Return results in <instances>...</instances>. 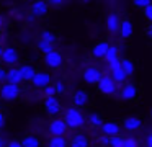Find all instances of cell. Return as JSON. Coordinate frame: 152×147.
<instances>
[{
    "mask_svg": "<svg viewBox=\"0 0 152 147\" xmlns=\"http://www.w3.org/2000/svg\"><path fill=\"white\" fill-rule=\"evenodd\" d=\"M64 121H66L69 129H80V127L85 126L87 116L83 114V111L80 110V108L70 106V108H67L66 113H64Z\"/></svg>",
    "mask_w": 152,
    "mask_h": 147,
    "instance_id": "cell-1",
    "label": "cell"
},
{
    "mask_svg": "<svg viewBox=\"0 0 152 147\" xmlns=\"http://www.w3.org/2000/svg\"><path fill=\"white\" fill-rule=\"evenodd\" d=\"M21 62V51L15 46H5L4 54H2V64H5L8 69L18 67V64Z\"/></svg>",
    "mask_w": 152,
    "mask_h": 147,
    "instance_id": "cell-2",
    "label": "cell"
},
{
    "mask_svg": "<svg viewBox=\"0 0 152 147\" xmlns=\"http://www.w3.org/2000/svg\"><path fill=\"white\" fill-rule=\"evenodd\" d=\"M96 88H98V91L102 95H106V97H111V95H115L118 90V83L115 82V78L111 77V75H103V78L100 80V83L96 85Z\"/></svg>",
    "mask_w": 152,
    "mask_h": 147,
    "instance_id": "cell-3",
    "label": "cell"
},
{
    "mask_svg": "<svg viewBox=\"0 0 152 147\" xmlns=\"http://www.w3.org/2000/svg\"><path fill=\"white\" fill-rule=\"evenodd\" d=\"M21 95L20 85H12V83H4L0 87V100L4 101H15Z\"/></svg>",
    "mask_w": 152,
    "mask_h": 147,
    "instance_id": "cell-4",
    "label": "cell"
},
{
    "mask_svg": "<svg viewBox=\"0 0 152 147\" xmlns=\"http://www.w3.org/2000/svg\"><path fill=\"white\" fill-rule=\"evenodd\" d=\"M67 129L69 127H67L64 118H53L49 121V126H48V131H49L51 137H64Z\"/></svg>",
    "mask_w": 152,
    "mask_h": 147,
    "instance_id": "cell-5",
    "label": "cell"
},
{
    "mask_svg": "<svg viewBox=\"0 0 152 147\" xmlns=\"http://www.w3.org/2000/svg\"><path fill=\"white\" fill-rule=\"evenodd\" d=\"M43 108H44V113L49 114V116H54V118H57L61 114V111H62V105H61V101L57 100V97L44 98Z\"/></svg>",
    "mask_w": 152,
    "mask_h": 147,
    "instance_id": "cell-6",
    "label": "cell"
},
{
    "mask_svg": "<svg viewBox=\"0 0 152 147\" xmlns=\"http://www.w3.org/2000/svg\"><path fill=\"white\" fill-rule=\"evenodd\" d=\"M44 64L48 65L49 69H53V70H57V69H61L64 65V56L61 54L59 51H51L49 54L44 56Z\"/></svg>",
    "mask_w": 152,
    "mask_h": 147,
    "instance_id": "cell-7",
    "label": "cell"
},
{
    "mask_svg": "<svg viewBox=\"0 0 152 147\" xmlns=\"http://www.w3.org/2000/svg\"><path fill=\"white\" fill-rule=\"evenodd\" d=\"M83 82L85 83H88V85H98L100 83V80L103 78V72L100 70L98 67H87L85 70H83Z\"/></svg>",
    "mask_w": 152,
    "mask_h": 147,
    "instance_id": "cell-8",
    "label": "cell"
},
{
    "mask_svg": "<svg viewBox=\"0 0 152 147\" xmlns=\"http://www.w3.org/2000/svg\"><path fill=\"white\" fill-rule=\"evenodd\" d=\"M118 95H119V98L124 100V101L134 100V98L139 95V88H137V85H136V83H124L121 88H119Z\"/></svg>",
    "mask_w": 152,
    "mask_h": 147,
    "instance_id": "cell-9",
    "label": "cell"
},
{
    "mask_svg": "<svg viewBox=\"0 0 152 147\" xmlns=\"http://www.w3.org/2000/svg\"><path fill=\"white\" fill-rule=\"evenodd\" d=\"M110 46L111 44H108L106 41H98L92 49H90V54H92L93 59H98V61L100 59H106V54H108V51H110Z\"/></svg>",
    "mask_w": 152,
    "mask_h": 147,
    "instance_id": "cell-10",
    "label": "cell"
},
{
    "mask_svg": "<svg viewBox=\"0 0 152 147\" xmlns=\"http://www.w3.org/2000/svg\"><path fill=\"white\" fill-rule=\"evenodd\" d=\"M72 103H74V106L75 108H85V106H88V103H90V95L87 93L85 90H75L74 91V95H72Z\"/></svg>",
    "mask_w": 152,
    "mask_h": 147,
    "instance_id": "cell-11",
    "label": "cell"
},
{
    "mask_svg": "<svg viewBox=\"0 0 152 147\" xmlns=\"http://www.w3.org/2000/svg\"><path fill=\"white\" fill-rule=\"evenodd\" d=\"M48 13H49V2H46V0H36V2H33V5H31V15L33 16L43 18Z\"/></svg>",
    "mask_w": 152,
    "mask_h": 147,
    "instance_id": "cell-12",
    "label": "cell"
},
{
    "mask_svg": "<svg viewBox=\"0 0 152 147\" xmlns=\"http://www.w3.org/2000/svg\"><path fill=\"white\" fill-rule=\"evenodd\" d=\"M121 21L123 20L119 18L118 13H110V15L106 16V29H108L110 34L119 33V29H121Z\"/></svg>",
    "mask_w": 152,
    "mask_h": 147,
    "instance_id": "cell-13",
    "label": "cell"
},
{
    "mask_svg": "<svg viewBox=\"0 0 152 147\" xmlns=\"http://www.w3.org/2000/svg\"><path fill=\"white\" fill-rule=\"evenodd\" d=\"M31 85H33V87H36V88H43V90L46 87H49V85H51V75H49V72L38 70L36 77L31 80Z\"/></svg>",
    "mask_w": 152,
    "mask_h": 147,
    "instance_id": "cell-14",
    "label": "cell"
},
{
    "mask_svg": "<svg viewBox=\"0 0 152 147\" xmlns=\"http://www.w3.org/2000/svg\"><path fill=\"white\" fill-rule=\"evenodd\" d=\"M102 132L108 137H115V136H121V126L116 121H105L102 127Z\"/></svg>",
    "mask_w": 152,
    "mask_h": 147,
    "instance_id": "cell-15",
    "label": "cell"
},
{
    "mask_svg": "<svg viewBox=\"0 0 152 147\" xmlns=\"http://www.w3.org/2000/svg\"><path fill=\"white\" fill-rule=\"evenodd\" d=\"M18 69H20V74H21L23 82H30V83L38 74V70L34 69L33 64H21V65H18Z\"/></svg>",
    "mask_w": 152,
    "mask_h": 147,
    "instance_id": "cell-16",
    "label": "cell"
},
{
    "mask_svg": "<svg viewBox=\"0 0 152 147\" xmlns=\"http://www.w3.org/2000/svg\"><path fill=\"white\" fill-rule=\"evenodd\" d=\"M90 140L85 132H75L69 140V147H88Z\"/></svg>",
    "mask_w": 152,
    "mask_h": 147,
    "instance_id": "cell-17",
    "label": "cell"
},
{
    "mask_svg": "<svg viewBox=\"0 0 152 147\" xmlns=\"http://www.w3.org/2000/svg\"><path fill=\"white\" fill-rule=\"evenodd\" d=\"M141 126H142V119L139 116H126L124 119H123V127H124L126 131H129V132L137 131Z\"/></svg>",
    "mask_w": 152,
    "mask_h": 147,
    "instance_id": "cell-18",
    "label": "cell"
},
{
    "mask_svg": "<svg viewBox=\"0 0 152 147\" xmlns=\"http://www.w3.org/2000/svg\"><path fill=\"white\" fill-rule=\"evenodd\" d=\"M23 82L21 78V74H20V69L18 67H12L7 70V83H12V85H20Z\"/></svg>",
    "mask_w": 152,
    "mask_h": 147,
    "instance_id": "cell-19",
    "label": "cell"
},
{
    "mask_svg": "<svg viewBox=\"0 0 152 147\" xmlns=\"http://www.w3.org/2000/svg\"><path fill=\"white\" fill-rule=\"evenodd\" d=\"M132 31H134V26H132L131 20H123L121 21V29H119V36L123 39H129L132 36Z\"/></svg>",
    "mask_w": 152,
    "mask_h": 147,
    "instance_id": "cell-20",
    "label": "cell"
},
{
    "mask_svg": "<svg viewBox=\"0 0 152 147\" xmlns=\"http://www.w3.org/2000/svg\"><path fill=\"white\" fill-rule=\"evenodd\" d=\"M87 121H88V123L92 124L93 127H100V129H102L103 124H105V121H103L102 114L96 113V111H92V113L87 114Z\"/></svg>",
    "mask_w": 152,
    "mask_h": 147,
    "instance_id": "cell-21",
    "label": "cell"
},
{
    "mask_svg": "<svg viewBox=\"0 0 152 147\" xmlns=\"http://www.w3.org/2000/svg\"><path fill=\"white\" fill-rule=\"evenodd\" d=\"M111 77L115 78V82H116V83L124 85V82H126V78H128V75L124 74L123 67L119 65V67H116V69H113V70H111Z\"/></svg>",
    "mask_w": 152,
    "mask_h": 147,
    "instance_id": "cell-22",
    "label": "cell"
},
{
    "mask_svg": "<svg viewBox=\"0 0 152 147\" xmlns=\"http://www.w3.org/2000/svg\"><path fill=\"white\" fill-rule=\"evenodd\" d=\"M21 144H23V147H41L39 137L33 136V134H30V136H25L23 139H21Z\"/></svg>",
    "mask_w": 152,
    "mask_h": 147,
    "instance_id": "cell-23",
    "label": "cell"
},
{
    "mask_svg": "<svg viewBox=\"0 0 152 147\" xmlns=\"http://www.w3.org/2000/svg\"><path fill=\"white\" fill-rule=\"evenodd\" d=\"M121 67H123V70H124V74L128 75V77H131V75L134 74V70H136L134 62H132L131 59H128V57L121 59Z\"/></svg>",
    "mask_w": 152,
    "mask_h": 147,
    "instance_id": "cell-24",
    "label": "cell"
},
{
    "mask_svg": "<svg viewBox=\"0 0 152 147\" xmlns=\"http://www.w3.org/2000/svg\"><path fill=\"white\" fill-rule=\"evenodd\" d=\"M36 48H38V51H41L44 56L49 54L51 51H54V44H53V42H48V41H44V39H38Z\"/></svg>",
    "mask_w": 152,
    "mask_h": 147,
    "instance_id": "cell-25",
    "label": "cell"
},
{
    "mask_svg": "<svg viewBox=\"0 0 152 147\" xmlns=\"http://www.w3.org/2000/svg\"><path fill=\"white\" fill-rule=\"evenodd\" d=\"M48 147H69V140L66 137H51L48 140Z\"/></svg>",
    "mask_w": 152,
    "mask_h": 147,
    "instance_id": "cell-26",
    "label": "cell"
},
{
    "mask_svg": "<svg viewBox=\"0 0 152 147\" xmlns=\"http://www.w3.org/2000/svg\"><path fill=\"white\" fill-rule=\"evenodd\" d=\"M116 59H119V49L116 48V46H110V51H108V54H106V64L108 62H111V61H116Z\"/></svg>",
    "mask_w": 152,
    "mask_h": 147,
    "instance_id": "cell-27",
    "label": "cell"
},
{
    "mask_svg": "<svg viewBox=\"0 0 152 147\" xmlns=\"http://www.w3.org/2000/svg\"><path fill=\"white\" fill-rule=\"evenodd\" d=\"M56 38H57V36L54 34L53 31H48V29H44V31L39 34V39H44V41H48V42H53V44L56 42Z\"/></svg>",
    "mask_w": 152,
    "mask_h": 147,
    "instance_id": "cell-28",
    "label": "cell"
},
{
    "mask_svg": "<svg viewBox=\"0 0 152 147\" xmlns=\"http://www.w3.org/2000/svg\"><path fill=\"white\" fill-rule=\"evenodd\" d=\"M151 5H152L151 0H136V2H132V7H134V8H141L142 12H144L145 8H149Z\"/></svg>",
    "mask_w": 152,
    "mask_h": 147,
    "instance_id": "cell-29",
    "label": "cell"
},
{
    "mask_svg": "<svg viewBox=\"0 0 152 147\" xmlns=\"http://www.w3.org/2000/svg\"><path fill=\"white\" fill-rule=\"evenodd\" d=\"M110 147H124V137L123 136L111 137V144H110Z\"/></svg>",
    "mask_w": 152,
    "mask_h": 147,
    "instance_id": "cell-30",
    "label": "cell"
},
{
    "mask_svg": "<svg viewBox=\"0 0 152 147\" xmlns=\"http://www.w3.org/2000/svg\"><path fill=\"white\" fill-rule=\"evenodd\" d=\"M124 147H139L137 139H136V137H132V136L124 137Z\"/></svg>",
    "mask_w": 152,
    "mask_h": 147,
    "instance_id": "cell-31",
    "label": "cell"
},
{
    "mask_svg": "<svg viewBox=\"0 0 152 147\" xmlns=\"http://www.w3.org/2000/svg\"><path fill=\"white\" fill-rule=\"evenodd\" d=\"M43 95H44V98H51V97H56L57 95V91H56V88H54V85H49V87H46L43 90Z\"/></svg>",
    "mask_w": 152,
    "mask_h": 147,
    "instance_id": "cell-32",
    "label": "cell"
},
{
    "mask_svg": "<svg viewBox=\"0 0 152 147\" xmlns=\"http://www.w3.org/2000/svg\"><path fill=\"white\" fill-rule=\"evenodd\" d=\"M54 88H56L57 95H59V93H64V91H66V85H64L62 80H56V82H54Z\"/></svg>",
    "mask_w": 152,
    "mask_h": 147,
    "instance_id": "cell-33",
    "label": "cell"
},
{
    "mask_svg": "<svg viewBox=\"0 0 152 147\" xmlns=\"http://www.w3.org/2000/svg\"><path fill=\"white\" fill-rule=\"evenodd\" d=\"M98 142L102 144V146H106V147H110V144H111V137H108V136H100V139H98Z\"/></svg>",
    "mask_w": 152,
    "mask_h": 147,
    "instance_id": "cell-34",
    "label": "cell"
},
{
    "mask_svg": "<svg viewBox=\"0 0 152 147\" xmlns=\"http://www.w3.org/2000/svg\"><path fill=\"white\" fill-rule=\"evenodd\" d=\"M4 83H7V70L0 65V85H4Z\"/></svg>",
    "mask_w": 152,
    "mask_h": 147,
    "instance_id": "cell-35",
    "label": "cell"
},
{
    "mask_svg": "<svg viewBox=\"0 0 152 147\" xmlns=\"http://www.w3.org/2000/svg\"><path fill=\"white\" fill-rule=\"evenodd\" d=\"M144 16H145V20H147L149 23H152V5L144 10Z\"/></svg>",
    "mask_w": 152,
    "mask_h": 147,
    "instance_id": "cell-36",
    "label": "cell"
},
{
    "mask_svg": "<svg viewBox=\"0 0 152 147\" xmlns=\"http://www.w3.org/2000/svg\"><path fill=\"white\" fill-rule=\"evenodd\" d=\"M144 147H152V132H149L144 139Z\"/></svg>",
    "mask_w": 152,
    "mask_h": 147,
    "instance_id": "cell-37",
    "label": "cell"
},
{
    "mask_svg": "<svg viewBox=\"0 0 152 147\" xmlns=\"http://www.w3.org/2000/svg\"><path fill=\"white\" fill-rule=\"evenodd\" d=\"M64 2L62 0H51L49 2V7H56V8H59V7H62Z\"/></svg>",
    "mask_w": 152,
    "mask_h": 147,
    "instance_id": "cell-38",
    "label": "cell"
},
{
    "mask_svg": "<svg viewBox=\"0 0 152 147\" xmlns=\"http://www.w3.org/2000/svg\"><path fill=\"white\" fill-rule=\"evenodd\" d=\"M5 124H7V118H5V114L0 113V131L5 127Z\"/></svg>",
    "mask_w": 152,
    "mask_h": 147,
    "instance_id": "cell-39",
    "label": "cell"
},
{
    "mask_svg": "<svg viewBox=\"0 0 152 147\" xmlns=\"http://www.w3.org/2000/svg\"><path fill=\"white\" fill-rule=\"evenodd\" d=\"M7 147H23V144H21V140H12V142H8Z\"/></svg>",
    "mask_w": 152,
    "mask_h": 147,
    "instance_id": "cell-40",
    "label": "cell"
},
{
    "mask_svg": "<svg viewBox=\"0 0 152 147\" xmlns=\"http://www.w3.org/2000/svg\"><path fill=\"white\" fill-rule=\"evenodd\" d=\"M145 34H147L149 38L152 39V25H149V26H147V29H145Z\"/></svg>",
    "mask_w": 152,
    "mask_h": 147,
    "instance_id": "cell-41",
    "label": "cell"
},
{
    "mask_svg": "<svg viewBox=\"0 0 152 147\" xmlns=\"http://www.w3.org/2000/svg\"><path fill=\"white\" fill-rule=\"evenodd\" d=\"M0 147H5V139L0 136Z\"/></svg>",
    "mask_w": 152,
    "mask_h": 147,
    "instance_id": "cell-42",
    "label": "cell"
},
{
    "mask_svg": "<svg viewBox=\"0 0 152 147\" xmlns=\"http://www.w3.org/2000/svg\"><path fill=\"white\" fill-rule=\"evenodd\" d=\"M2 54H4V46L0 44V61H2Z\"/></svg>",
    "mask_w": 152,
    "mask_h": 147,
    "instance_id": "cell-43",
    "label": "cell"
},
{
    "mask_svg": "<svg viewBox=\"0 0 152 147\" xmlns=\"http://www.w3.org/2000/svg\"><path fill=\"white\" fill-rule=\"evenodd\" d=\"M0 111H2V100H0Z\"/></svg>",
    "mask_w": 152,
    "mask_h": 147,
    "instance_id": "cell-44",
    "label": "cell"
},
{
    "mask_svg": "<svg viewBox=\"0 0 152 147\" xmlns=\"http://www.w3.org/2000/svg\"><path fill=\"white\" fill-rule=\"evenodd\" d=\"M151 118H152V110H151Z\"/></svg>",
    "mask_w": 152,
    "mask_h": 147,
    "instance_id": "cell-45",
    "label": "cell"
},
{
    "mask_svg": "<svg viewBox=\"0 0 152 147\" xmlns=\"http://www.w3.org/2000/svg\"><path fill=\"white\" fill-rule=\"evenodd\" d=\"M0 21H2V18H0ZM0 28H2V25H0Z\"/></svg>",
    "mask_w": 152,
    "mask_h": 147,
    "instance_id": "cell-46",
    "label": "cell"
}]
</instances>
